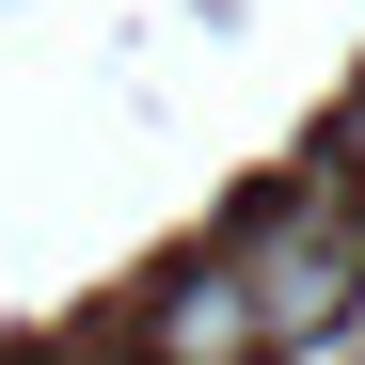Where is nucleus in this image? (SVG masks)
Here are the masks:
<instances>
[{
    "label": "nucleus",
    "instance_id": "f257e3e1",
    "mask_svg": "<svg viewBox=\"0 0 365 365\" xmlns=\"http://www.w3.org/2000/svg\"><path fill=\"white\" fill-rule=\"evenodd\" d=\"M238 286H255V334H270V349H334V334L365 318V207L302 175L286 207L238 222Z\"/></svg>",
    "mask_w": 365,
    "mask_h": 365
},
{
    "label": "nucleus",
    "instance_id": "f03ea898",
    "mask_svg": "<svg viewBox=\"0 0 365 365\" xmlns=\"http://www.w3.org/2000/svg\"><path fill=\"white\" fill-rule=\"evenodd\" d=\"M143 365H270L238 255H207V270H175V286H159V318H143Z\"/></svg>",
    "mask_w": 365,
    "mask_h": 365
},
{
    "label": "nucleus",
    "instance_id": "7ed1b4c3",
    "mask_svg": "<svg viewBox=\"0 0 365 365\" xmlns=\"http://www.w3.org/2000/svg\"><path fill=\"white\" fill-rule=\"evenodd\" d=\"M318 191H349V207H365V96L334 111V143H318Z\"/></svg>",
    "mask_w": 365,
    "mask_h": 365
},
{
    "label": "nucleus",
    "instance_id": "20e7f679",
    "mask_svg": "<svg viewBox=\"0 0 365 365\" xmlns=\"http://www.w3.org/2000/svg\"><path fill=\"white\" fill-rule=\"evenodd\" d=\"M80 365H143V349H80Z\"/></svg>",
    "mask_w": 365,
    "mask_h": 365
},
{
    "label": "nucleus",
    "instance_id": "39448f33",
    "mask_svg": "<svg viewBox=\"0 0 365 365\" xmlns=\"http://www.w3.org/2000/svg\"><path fill=\"white\" fill-rule=\"evenodd\" d=\"M349 349H365V318H349Z\"/></svg>",
    "mask_w": 365,
    "mask_h": 365
}]
</instances>
